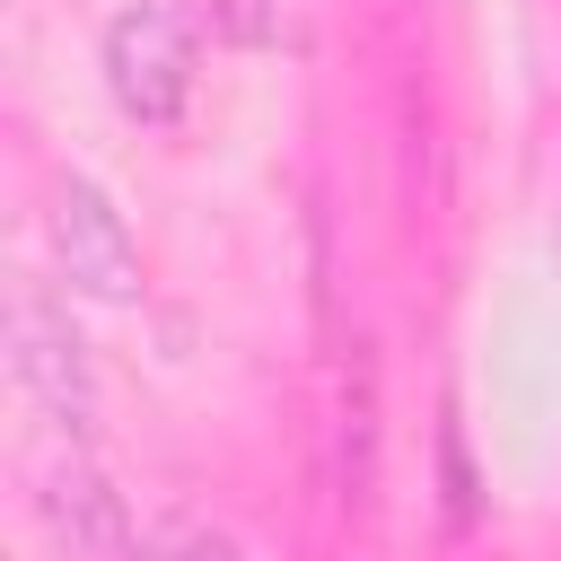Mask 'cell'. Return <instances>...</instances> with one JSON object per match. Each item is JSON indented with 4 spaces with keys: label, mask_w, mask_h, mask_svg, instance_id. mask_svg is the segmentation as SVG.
Masks as SVG:
<instances>
[{
    "label": "cell",
    "mask_w": 561,
    "mask_h": 561,
    "mask_svg": "<svg viewBox=\"0 0 561 561\" xmlns=\"http://www.w3.org/2000/svg\"><path fill=\"white\" fill-rule=\"evenodd\" d=\"M96 70H105V96L123 123L140 131H175L184 105H193V79H202V18L184 0H131L105 18L96 35Z\"/></svg>",
    "instance_id": "cell-1"
},
{
    "label": "cell",
    "mask_w": 561,
    "mask_h": 561,
    "mask_svg": "<svg viewBox=\"0 0 561 561\" xmlns=\"http://www.w3.org/2000/svg\"><path fill=\"white\" fill-rule=\"evenodd\" d=\"M44 237H53V263H61V280H70L79 298H96V307H140V289H149L140 237H131V219L114 210V193H105L96 175H79V167L53 175Z\"/></svg>",
    "instance_id": "cell-2"
},
{
    "label": "cell",
    "mask_w": 561,
    "mask_h": 561,
    "mask_svg": "<svg viewBox=\"0 0 561 561\" xmlns=\"http://www.w3.org/2000/svg\"><path fill=\"white\" fill-rule=\"evenodd\" d=\"M9 377L26 386V403H35L61 438H88V430H96L88 342L70 333V307H53L44 289H18V298H9Z\"/></svg>",
    "instance_id": "cell-3"
},
{
    "label": "cell",
    "mask_w": 561,
    "mask_h": 561,
    "mask_svg": "<svg viewBox=\"0 0 561 561\" xmlns=\"http://www.w3.org/2000/svg\"><path fill=\"white\" fill-rule=\"evenodd\" d=\"M35 517H44V535H53L70 561H131V552H140V526H131L114 473H105L79 438H61V456L35 465Z\"/></svg>",
    "instance_id": "cell-4"
},
{
    "label": "cell",
    "mask_w": 561,
    "mask_h": 561,
    "mask_svg": "<svg viewBox=\"0 0 561 561\" xmlns=\"http://www.w3.org/2000/svg\"><path fill=\"white\" fill-rule=\"evenodd\" d=\"M324 447H333V500H342V517H368L377 508V456H386V403H377V351L368 342L342 351Z\"/></svg>",
    "instance_id": "cell-5"
},
{
    "label": "cell",
    "mask_w": 561,
    "mask_h": 561,
    "mask_svg": "<svg viewBox=\"0 0 561 561\" xmlns=\"http://www.w3.org/2000/svg\"><path fill=\"white\" fill-rule=\"evenodd\" d=\"M140 561H245V543H237L219 517H202V508H167V517L140 535Z\"/></svg>",
    "instance_id": "cell-6"
}]
</instances>
